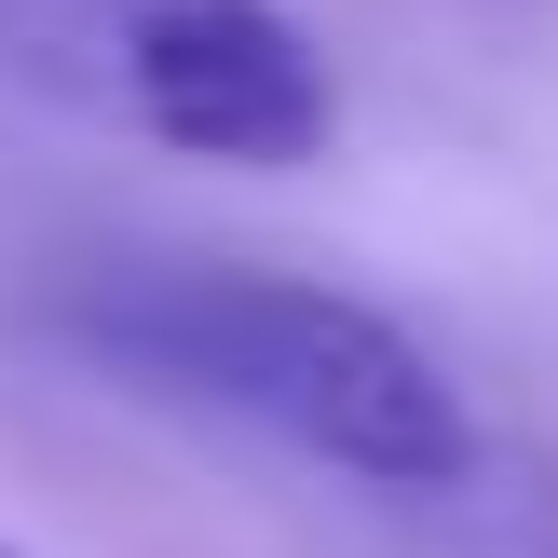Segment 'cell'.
Here are the masks:
<instances>
[{
	"instance_id": "1",
	"label": "cell",
	"mask_w": 558,
	"mask_h": 558,
	"mask_svg": "<svg viewBox=\"0 0 558 558\" xmlns=\"http://www.w3.org/2000/svg\"><path fill=\"white\" fill-rule=\"evenodd\" d=\"M82 341L136 381H178V396L232 409V423L300 436L314 463L381 490H436L477 463V423L436 381V354L409 327H381L368 300L287 287V272H218V259H163V272H109L82 287Z\"/></svg>"
},
{
	"instance_id": "2",
	"label": "cell",
	"mask_w": 558,
	"mask_h": 558,
	"mask_svg": "<svg viewBox=\"0 0 558 558\" xmlns=\"http://www.w3.org/2000/svg\"><path fill=\"white\" fill-rule=\"evenodd\" d=\"M0 54L205 163L327 150V54L272 0H0Z\"/></svg>"
}]
</instances>
